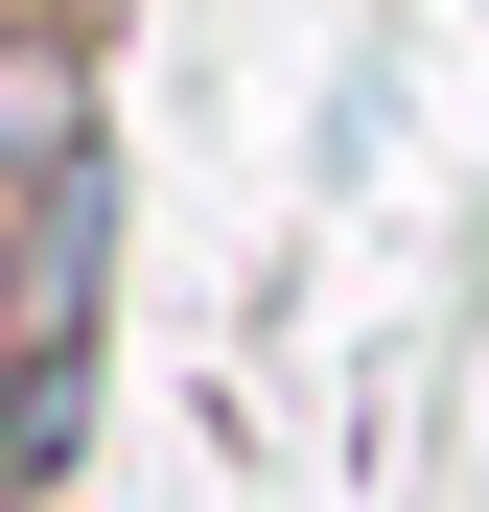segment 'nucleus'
Returning <instances> with one entry per match:
<instances>
[{
	"label": "nucleus",
	"instance_id": "f257e3e1",
	"mask_svg": "<svg viewBox=\"0 0 489 512\" xmlns=\"http://www.w3.org/2000/svg\"><path fill=\"white\" fill-rule=\"evenodd\" d=\"M0 187H117L94 163V0H0Z\"/></svg>",
	"mask_w": 489,
	"mask_h": 512
},
{
	"label": "nucleus",
	"instance_id": "f03ea898",
	"mask_svg": "<svg viewBox=\"0 0 489 512\" xmlns=\"http://www.w3.org/2000/svg\"><path fill=\"white\" fill-rule=\"evenodd\" d=\"M94 466V326H0V512H47Z\"/></svg>",
	"mask_w": 489,
	"mask_h": 512
}]
</instances>
